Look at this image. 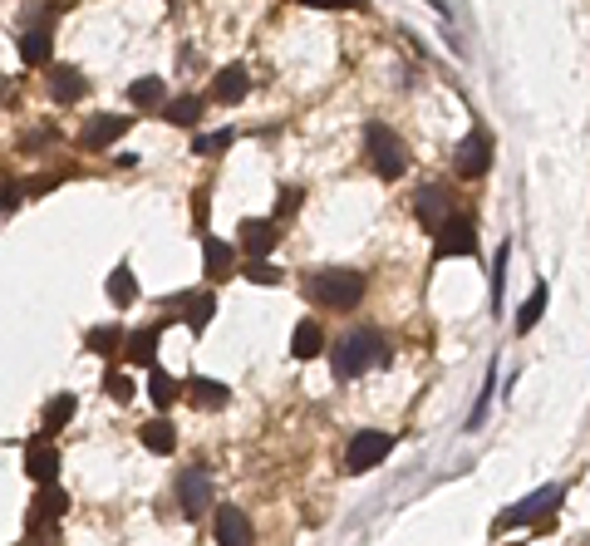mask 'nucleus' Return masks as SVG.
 Listing matches in <instances>:
<instances>
[{
	"mask_svg": "<svg viewBox=\"0 0 590 546\" xmlns=\"http://www.w3.org/2000/svg\"><path fill=\"white\" fill-rule=\"evenodd\" d=\"M330 360H335V379H359V374L389 364V345H384L374 330H350V335L335 345Z\"/></svg>",
	"mask_w": 590,
	"mask_h": 546,
	"instance_id": "1",
	"label": "nucleus"
},
{
	"mask_svg": "<svg viewBox=\"0 0 590 546\" xmlns=\"http://www.w3.org/2000/svg\"><path fill=\"white\" fill-rule=\"evenodd\" d=\"M364 148H369V168L384 182H399L409 173V153H404V143H399V133L389 123H369L364 128Z\"/></svg>",
	"mask_w": 590,
	"mask_h": 546,
	"instance_id": "2",
	"label": "nucleus"
},
{
	"mask_svg": "<svg viewBox=\"0 0 590 546\" xmlns=\"http://www.w3.org/2000/svg\"><path fill=\"white\" fill-rule=\"evenodd\" d=\"M305 291H310V301L315 305L354 310V305L364 301V276H359V271H315Z\"/></svg>",
	"mask_w": 590,
	"mask_h": 546,
	"instance_id": "3",
	"label": "nucleus"
},
{
	"mask_svg": "<svg viewBox=\"0 0 590 546\" xmlns=\"http://www.w3.org/2000/svg\"><path fill=\"white\" fill-rule=\"evenodd\" d=\"M389 448H394V433L364 428V433H354L350 448H345V468H350V473H369L374 463H384V458H389Z\"/></svg>",
	"mask_w": 590,
	"mask_h": 546,
	"instance_id": "4",
	"label": "nucleus"
},
{
	"mask_svg": "<svg viewBox=\"0 0 590 546\" xmlns=\"http://www.w3.org/2000/svg\"><path fill=\"white\" fill-rule=\"evenodd\" d=\"M433 256H438V261H443V256H477V227H472L468 212H453V217L438 227Z\"/></svg>",
	"mask_w": 590,
	"mask_h": 546,
	"instance_id": "5",
	"label": "nucleus"
},
{
	"mask_svg": "<svg viewBox=\"0 0 590 546\" xmlns=\"http://www.w3.org/2000/svg\"><path fill=\"white\" fill-rule=\"evenodd\" d=\"M453 168H458L463 178H487V173H492V138H487L482 128H472L468 138L453 148Z\"/></svg>",
	"mask_w": 590,
	"mask_h": 546,
	"instance_id": "6",
	"label": "nucleus"
},
{
	"mask_svg": "<svg viewBox=\"0 0 590 546\" xmlns=\"http://www.w3.org/2000/svg\"><path fill=\"white\" fill-rule=\"evenodd\" d=\"M177 502H182V517L212 512V478H207V468H187L177 478Z\"/></svg>",
	"mask_w": 590,
	"mask_h": 546,
	"instance_id": "7",
	"label": "nucleus"
},
{
	"mask_svg": "<svg viewBox=\"0 0 590 546\" xmlns=\"http://www.w3.org/2000/svg\"><path fill=\"white\" fill-rule=\"evenodd\" d=\"M561 497H566V492H561V487H556V483H551V487H541V492H531V497H522L517 507H507L497 527H527L531 517H541V512H551V507H561Z\"/></svg>",
	"mask_w": 590,
	"mask_h": 546,
	"instance_id": "8",
	"label": "nucleus"
},
{
	"mask_svg": "<svg viewBox=\"0 0 590 546\" xmlns=\"http://www.w3.org/2000/svg\"><path fill=\"white\" fill-rule=\"evenodd\" d=\"M413 212H418V222L428 227V232H438L448 217H453V197H448V187H423L418 197H413Z\"/></svg>",
	"mask_w": 590,
	"mask_h": 546,
	"instance_id": "9",
	"label": "nucleus"
},
{
	"mask_svg": "<svg viewBox=\"0 0 590 546\" xmlns=\"http://www.w3.org/2000/svg\"><path fill=\"white\" fill-rule=\"evenodd\" d=\"M25 473H30L35 483H55L59 478V448L50 438H35V443L25 448Z\"/></svg>",
	"mask_w": 590,
	"mask_h": 546,
	"instance_id": "10",
	"label": "nucleus"
},
{
	"mask_svg": "<svg viewBox=\"0 0 590 546\" xmlns=\"http://www.w3.org/2000/svg\"><path fill=\"white\" fill-rule=\"evenodd\" d=\"M69 512V492L59 483H40V497H35V507H30V527L40 532L45 522H59Z\"/></svg>",
	"mask_w": 590,
	"mask_h": 546,
	"instance_id": "11",
	"label": "nucleus"
},
{
	"mask_svg": "<svg viewBox=\"0 0 590 546\" xmlns=\"http://www.w3.org/2000/svg\"><path fill=\"white\" fill-rule=\"evenodd\" d=\"M177 315H187V330L192 335H202L207 325H212V315H217V296L212 291H192V296H177Z\"/></svg>",
	"mask_w": 590,
	"mask_h": 546,
	"instance_id": "12",
	"label": "nucleus"
},
{
	"mask_svg": "<svg viewBox=\"0 0 590 546\" xmlns=\"http://www.w3.org/2000/svg\"><path fill=\"white\" fill-rule=\"evenodd\" d=\"M128 128H133V119H123V114H104V119L84 123L79 143H84V148H109V143H118Z\"/></svg>",
	"mask_w": 590,
	"mask_h": 546,
	"instance_id": "13",
	"label": "nucleus"
},
{
	"mask_svg": "<svg viewBox=\"0 0 590 546\" xmlns=\"http://www.w3.org/2000/svg\"><path fill=\"white\" fill-rule=\"evenodd\" d=\"M217 546H251V517L241 507H217Z\"/></svg>",
	"mask_w": 590,
	"mask_h": 546,
	"instance_id": "14",
	"label": "nucleus"
},
{
	"mask_svg": "<svg viewBox=\"0 0 590 546\" xmlns=\"http://www.w3.org/2000/svg\"><path fill=\"white\" fill-rule=\"evenodd\" d=\"M276 242H281V237H276V222H266V217H261V222H256V217L241 222V246H246L256 261H266V256L276 251Z\"/></svg>",
	"mask_w": 590,
	"mask_h": 546,
	"instance_id": "15",
	"label": "nucleus"
},
{
	"mask_svg": "<svg viewBox=\"0 0 590 546\" xmlns=\"http://www.w3.org/2000/svg\"><path fill=\"white\" fill-rule=\"evenodd\" d=\"M123 360L138 364V369H153V360H158V330H133L123 340Z\"/></svg>",
	"mask_w": 590,
	"mask_h": 546,
	"instance_id": "16",
	"label": "nucleus"
},
{
	"mask_svg": "<svg viewBox=\"0 0 590 546\" xmlns=\"http://www.w3.org/2000/svg\"><path fill=\"white\" fill-rule=\"evenodd\" d=\"M251 94V74L241 69V64H227L222 74H217V104H241Z\"/></svg>",
	"mask_w": 590,
	"mask_h": 546,
	"instance_id": "17",
	"label": "nucleus"
},
{
	"mask_svg": "<svg viewBox=\"0 0 590 546\" xmlns=\"http://www.w3.org/2000/svg\"><path fill=\"white\" fill-rule=\"evenodd\" d=\"M320 350H325V330H320L315 320H300L295 335H291V355L295 360H315Z\"/></svg>",
	"mask_w": 590,
	"mask_h": 546,
	"instance_id": "18",
	"label": "nucleus"
},
{
	"mask_svg": "<svg viewBox=\"0 0 590 546\" xmlns=\"http://www.w3.org/2000/svg\"><path fill=\"white\" fill-rule=\"evenodd\" d=\"M138 438H143V448H148V453H158V458H168V453L177 448V433H173V424H168V419L143 424V428H138Z\"/></svg>",
	"mask_w": 590,
	"mask_h": 546,
	"instance_id": "19",
	"label": "nucleus"
},
{
	"mask_svg": "<svg viewBox=\"0 0 590 546\" xmlns=\"http://www.w3.org/2000/svg\"><path fill=\"white\" fill-rule=\"evenodd\" d=\"M187 389H192V399H197L202 409H222V404L232 399V389H227L222 379H202V374H192V379H187Z\"/></svg>",
	"mask_w": 590,
	"mask_h": 546,
	"instance_id": "20",
	"label": "nucleus"
},
{
	"mask_svg": "<svg viewBox=\"0 0 590 546\" xmlns=\"http://www.w3.org/2000/svg\"><path fill=\"white\" fill-rule=\"evenodd\" d=\"M202 261H207V276H212V281L232 276V246H227V242L207 237V242H202Z\"/></svg>",
	"mask_w": 590,
	"mask_h": 546,
	"instance_id": "21",
	"label": "nucleus"
},
{
	"mask_svg": "<svg viewBox=\"0 0 590 546\" xmlns=\"http://www.w3.org/2000/svg\"><path fill=\"white\" fill-rule=\"evenodd\" d=\"M148 399H153L158 409H173V404H177V379H173V374H163L158 364L148 369Z\"/></svg>",
	"mask_w": 590,
	"mask_h": 546,
	"instance_id": "22",
	"label": "nucleus"
},
{
	"mask_svg": "<svg viewBox=\"0 0 590 546\" xmlns=\"http://www.w3.org/2000/svg\"><path fill=\"white\" fill-rule=\"evenodd\" d=\"M50 89H55L59 104H74V99H84V79H79V69H69V64H59V69H55Z\"/></svg>",
	"mask_w": 590,
	"mask_h": 546,
	"instance_id": "23",
	"label": "nucleus"
},
{
	"mask_svg": "<svg viewBox=\"0 0 590 546\" xmlns=\"http://www.w3.org/2000/svg\"><path fill=\"white\" fill-rule=\"evenodd\" d=\"M20 60L50 64V30H25V35H20Z\"/></svg>",
	"mask_w": 590,
	"mask_h": 546,
	"instance_id": "24",
	"label": "nucleus"
},
{
	"mask_svg": "<svg viewBox=\"0 0 590 546\" xmlns=\"http://www.w3.org/2000/svg\"><path fill=\"white\" fill-rule=\"evenodd\" d=\"M109 301H114L118 310H128V305L138 301V281H133V271H128V266H118L114 276H109Z\"/></svg>",
	"mask_w": 590,
	"mask_h": 546,
	"instance_id": "25",
	"label": "nucleus"
},
{
	"mask_svg": "<svg viewBox=\"0 0 590 546\" xmlns=\"http://www.w3.org/2000/svg\"><path fill=\"white\" fill-rule=\"evenodd\" d=\"M163 119H168V123H182V128H192V123L202 119V99H192V94H187V99H173V104L163 109Z\"/></svg>",
	"mask_w": 590,
	"mask_h": 546,
	"instance_id": "26",
	"label": "nucleus"
},
{
	"mask_svg": "<svg viewBox=\"0 0 590 546\" xmlns=\"http://www.w3.org/2000/svg\"><path fill=\"white\" fill-rule=\"evenodd\" d=\"M74 394H59V399H50V409H45V433H55V428H64L69 419H74Z\"/></svg>",
	"mask_w": 590,
	"mask_h": 546,
	"instance_id": "27",
	"label": "nucleus"
},
{
	"mask_svg": "<svg viewBox=\"0 0 590 546\" xmlns=\"http://www.w3.org/2000/svg\"><path fill=\"white\" fill-rule=\"evenodd\" d=\"M128 99H133L138 109H158V104H163V79H138V84L128 89Z\"/></svg>",
	"mask_w": 590,
	"mask_h": 546,
	"instance_id": "28",
	"label": "nucleus"
},
{
	"mask_svg": "<svg viewBox=\"0 0 590 546\" xmlns=\"http://www.w3.org/2000/svg\"><path fill=\"white\" fill-rule=\"evenodd\" d=\"M541 310H546V286H536L527 296V305H522V315H517V330H522V335H531V325L541 320Z\"/></svg>",
	"mask_w": 590,
	"mask_h": 546,
	"instance_id": "29",
	"label": "nucleus"
},
{
	"mask_svg": "<svg viewBox=\"0 0 590 546\" xmlns=\"http://www.w3.org/2000/svg\"><path fill=\"white\" fill-rule=\"evenodd\" d=\"M94 355H114L118 345H123V335H118L114 325H104V330H89V340H84Z\"/></svg>",
	"mask_w": 590,
	"mask_h": 546,
	"instance_id": "30",
	"label": "nucleus"
},
{
	"mask_svg": "<svg viewBox=\"0 0 590 546\" xmlns=\"http://www.w3.org/2000/svg\"><path fill=\"white\" fill-rule=\"evenodd\" d=\"M246 281H251V286H281V271H276L271 261H256V256H251V261H246Z\"/></svg>",
	"mask_w": 590,
	"mask_h": 546,
	"instance_id": "31",
	"label": "nucleus"
},
{
	"mask_svg": "<svg viewBox=\"0 0 590 546\" xmlns=\"http://www.w3.org/2000/svg\"><path fill=\"white\" fill-rule=\"evenodd\" d=\"M227 148H232V128L207 133V138H197V143H192V153H202V158H207V153H227Z\"/></svg>",
	"mask_w": 590,
	"mask_h": 546,
	"instance_id": "32",
	"label": "nucleus"
},
{
	"mask_svg": "<svg viewBox=\"0 0 590 546\" xmlns=\"http://www.w3.org/2000/svg\"><path fill=\"white\" fill-rule=\"evenodd\" d=\"M507 256H512V246H502V251H497V271H492V310H502V281H507Z\"/></svg>",
	"mask_w": 590,
	"mask_h": 546,
	"instance_id": "33",
	"label": "nucleus"
},
{
	"mask_svg": "<svg viewBox=\"0 0 590 546\" xmlns=\"http://www.w3.org/2000/svg\"><path fill=\"white\" fill-rule=\"evenodd\" d=\"M109 394H114L118 404H128L133 399V379L128 374H109Z\"/></svg>",
	"mask_w": 590,
	"mask_h": 546,
	"instance_id": "34",
	"label": "nucleus"
},
{
	"mask_svg": "<svg viewBox=\"0 0 590 546\" xmlns=\"http://www.w3.org/2000/svg\"><path fill=\"white\" fill-rule=\"evenodd\" d=\"M20 197H25V187H0V212H15Z\"/></svg>",
	"mask_w": 590,
	"mask_h": 546,
	"instance_id": "35",
	"label": "nucleus"
},
{
	"mask_svg": "<svg viewBox=\"0 0 590 546\" xmlns=\"http://www.w3.org/2000/svg\"><path fill=\"white\" fill-rule=\"evenodd\" d=\"M305 5H315V10H354L359 0H305Z\"/></svg>",
	"mask_w": 590,
	"mask_h": 546,
	"instance_id": "36",
	"label": "nucleus"
},
{
	"mask_svg": "<svg viewBox=\"0 0 590 546\" xmlns=\"http://www.w3.org/2000/svg\"><path fill=\"white\" fill-rule=\"evenodd\" d=\"M291 207H300V192H281V207H276V217H286Z\"/></svg>",
	"mask_w": 590,
	"mask_h": 546,
	"instance_id": "37",
	"label": "nucleus"
},
{
	"mask_svg": "<svg viewBox=\"0 0 590 546\" xmlns=\"http://www.w3.org/2000/svg\"><path fill=\"white\" fill-rule=\"evenodd\" d=\"M192 217H197V222H207V192H197V202H192Z\"/></svg>",
	"mask_w": 590,
	"mask_h": 546,
	"instance_id": "38",
	"label": "nucleus"
}]
</instances>
